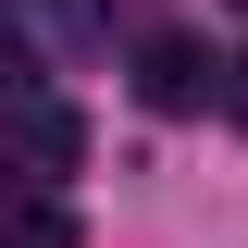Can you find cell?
I'll return each instance as SVG.
<instances>
[{"label":"cell","instance_id":"6","mask_svg":"<svg viewBox=\"0 0 248 248\" xmlns=\"http://www.w3.org/2000/svg\"><path fill=\"white\" fill-rule=\"evenodd\" d=\"M236 13H248V0H236Z\"/></svg>","mask_w":248,"mask_h":248},{"label":"cell","instance_id":"5","mask_svg":"<svg viewBox=\"0 0 248 248\" xmlns=\"http://www.w3.org/2000/svg\"><path fill=\"white\" fill-rule=\"evenodd\" d=\"M0 211H13V199H0Z\"/></svg>","mask_w":248,"mask_h":248},{"label":"cell","instance_id":"2","mask_svg":"<svg viewBox=\"0 0 248 248\" xmlns=\"http://www.w3.org/2000/svg\"><path fill=\"white\" fill-rule=\"evenodd\" d=\"M137 99H149V112H211L223 62L199 50V37H149V50H137Z\"/></svg>","mask_w":248,"mask_h":248},{"label":"cell","instance_id":"4","mask_svg":"<svg viewBox=\"0 0 248 248\" xmlns=\"http://www.w3.org/2000/svg\"><path fill=\"white\" fill-rule=\"evenodd\" d=\"M223 112H236V124H248V50H236V62H223Z\"/></svg>","mask_w":248,"mask_h":248},{"label":"cell","instance_id":"1","mask_svg":"<svg viewBox=\"0 0 248 248\" xmlns=\"http://www.w3.org/2000/svg\"><path fill=\"white\" fill-rule=\"evenodd\" d=\"M0 161H25V186H50V174L87 161V124L62 112L50 87H13V99H0Z\"/></svg>","mask_w":248,"mask_h":248},{"label":"cell","instance_id":"3","mask_svg":"<svg viewBox=\"0 0 248 248\" xmlns=\"http://www.w3.org/2000/svg\"><path fill=\"white\" fill-rule=\"evenodd\" d=\"M0 248H75V211L62 199H13L0 211Z\"/></svg>","mask_w":248,"mask_h":248}]
</instances>
